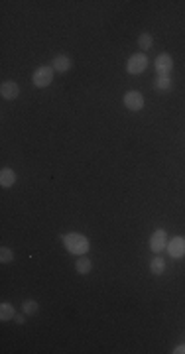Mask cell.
I'll list each match as a JSON object with an SVG mask.
<instances>
[{"instance_id":"1","label":"cell","mask_w":185,"mask_h":354,"mask_svg":"<svg viewBox=\"0 0 185 354\" xmlns=\"http://www.w3.org/2000/svg\"><path fill=\"white\" fill-rule=\"evenodd\" d=\"M61 244L73 256H85L91 250L89 238L85 234H81V232H67V234H63L61 236Z\"/></svg>"},{"instance_id":"2","label":"cell","mask_w":185,"mask_h":354,"mask_svg":"<svg viewBox=\"0 0 185 354\" xmlns=\"http://www.w3.org/2000/svg\"><path fill=\"white\" fill-rule=\"evenodd\" d=\"M54 67L52 65H39L34 73H32V83H34V87L37 88H45L52 85V81H54Z\"/></svg>"},{"instance_id":"3","label":"cell","mask_w":185,"mask_h":354,"mask_svg":"<svg viewBox=\"0 0 185 354\" xmlns=\"http://www.w3.org/2000/svg\"><path fill=\"white\" fill-rule=\"evenodd\" d=\"M146 69H148V55L146 53L140 52L130 55L128 61H126V71L130 75H142Z\"/></svg>"},{"instance_id":"4","label":"cell","mask_w":185,"mask_h":354,"mask_svg":"<svg viewBox=\"0 0 185 354\" xmlns=\"http://www.w3.org/2000/svg\"><path fill=\"white\" fill-rule=\"evenodd\" d=\"M167 242H169V238H167L166 230L156 229L152 232V236H150V250H152L154 254H162L167 248Z\"/></svg>"},{"instance_id":"5","label":"cell","mask_w":185,"mask_h":354,"mask_svg":"<svg viewBox=\"0 0 185 354\" xmlns=\"http://www.w3.org/2000/svg\"><path fill=\"white\" fill-rule=\"evenodd\" d=\"M122 103L132 112H140L144 108V95L140 91H128V93H124Z\"/></svg>"},{"instance_id":"6","label":"cell","mask_w":185,"mask_h":354,"mask_svg":"<svg viewBox=\"0 0 185 354\" xmlns=\"http://www.w3.org/2000/svg\"><path fill=\"white\" fill-rule=\"evenodd\" d=\"M154 65H156L158 77H169V73L173 69V57L169 53H160L156 57V63Z\"/></svg>"},{"instance_id":"7","label":"cell","mask_w":185,"mask_h":354,"mask_svg":"<svg viewBox=\"0 0 185 354\" xmlns=\"http://www.w3.org/2000/svg\"><path fill=\"white\" fill-rule=\"evenodd\" d=\"M167 254L171 256V258H183L185 256V238L183 236H173L169 242H167Z\"/></svg>"},{"instance_id":"8","label":"cell","mask_w":185,"mask_h":354,"mask_svg":"<svg viewBox=\"0 0 185 354\" xmlns=\"http://www.w3.org/2000/svg\"><path fill=\"white\" fill-rule=\"evenodd\" d=\"M0 95H2L4 101H14V99H18V95H20L18 83H16V81H4V83L0 85Z\"/></svg>"},{"instance_id":"9","label":"cell","mask_w":185,"mask_h":354,"mask_svg":"<svg viewBox=\"0 0 185 354\" xmlns=\"http://www.w3.org/2000/svg\"><path fill=\"white\" fill-rule=\"evenodd\" d=\"M52 67L56 73H67V71L71 69V57L69 55H63V53H59L54 57V63H52Z\"/></svg>"},{"instance_id":"10","label":"cell","mask_w":185,"mask_h":354,"mask_svg":"<svg viewBox=\"0 0 185 354\" xmlns=\"http://www.w3.org/2000/svg\"><path fill=\"white\" fill-rule=\"evenodd\" d=\"M14 183H16V171L10 169V167H2V171H0V185H2L4 189H8V187H12Z\"/></svg>"},{"instance_id":"11","label":"cell","mask_w":185,"mask_h":354,"mask_svg":"<svg viewBox=\"0 0 185 354\" xmlns=\"http://www.w3.org/2000/svg\"><path fill=\"white\" fill-rule=\"evenodd\" d=\"M75 270H77V274H81V276L91 274V270H92L91 258H87V256H79L77 262H75Z\"/></svg>"},{"instance_id":"12","label":"cell","mask_w":185,"mask_h":354,"mask_svg":"<svg viewBox=\"0 0 185 354\" xmlns=\"http://www.w3.org/2000/svg\"><path fill=\"white\" fill-rule=\"evenodd\" d=\"M150 272L154 274V276H162L164 272H166V258H162V256H154V260L150 262Z\"/></svg>"},{"instance_id":"13","label":"cell","mask_w":185,"mask_h":354,"mask_svg":"<svg viewBox=\"0 0 185 354\" xmlns=\"http://www.w3.org/2000/svg\"><path fill=\"white\" fill-rule=\"evenodd\" d=\"M14 317H16V309H14V305L4 301V303L0 305V321H12Z\"/></svg>"},{"instance_id":"14","label":"cell","mask_w":185,"mask_h":354,"mask_svg":"<svg viewBox=\"0 0 185 354\" xmlns=\"http://www.w3.org/2000/svg\"><path fill=\"white\" fill-rule=\"evenodd\" d=\"M152 46H154V35H152V34H148V32H144V34L138 35V48L142 50V53L148 52Z\"/></svg>"},{"instance_id":"15","label":"cell","mask_w":185,"mask_h":354,"mask_svg":"<svg viewBox=\"0 0 185 354\" xmlns=\"http://www.w3.org/2000/svg\"><path fill=\"white\" fill-rule=\"evenodd\" d=\"M173 83H171V77H158L154 81V88L160 91V93H166V91H171Z\"/></svg>"},{"instance_id":"16","label":"cell","mask_w":185,"mask_h":354,"mask_svg":"<svg viewBox=\"0 0 185 354\" xmlns=\"http://www.w3.org/2000/svg\"><path fill=\"white\" fill-rule=\"evenodd\" d=\"M22 311H24V315H36L37 303L34 299H26L22 303Z\"/></svg>"},{"instance_id":"17","label":"cell","mask_w":185,"mask_h":354,"mask_svg":"<svg viewBox=\"0 0 185 354\" xmlns=\"http://www.w3.org/2000/svg\"><path fill=\"white\" fill-rule=\"evenodd\" d=\"M12 260H14V252L6 246L0 248V262H2V264H10Z\"/></svg>"},{"instance_id":"18","label":"cell","mask_w":185,"mask_h":354,"mask_svg":"<svg viewBox=\"0 0 185 354\" xmlns=\"http://www.w3.org/2000/svg\"><path fill=\"white\" fill-rule=\"evenodd\" d=\"M173 354H185V344H177L173 348Z\"/></svg>"},{"instance_id":"19","label":"cell","mask_w":185,"mask_h":354,"mask_svg":"<svg viewBox=\"0 0 185 354\" xmlns=\"http://www.w3.org/2000/svg\"><path fill=\"white\" fill-rule=\"evenodd\" d=\"M24 321H26L24 315H16V317H14V323H18V325H24Z\"/></svg>"}]
</instances>
